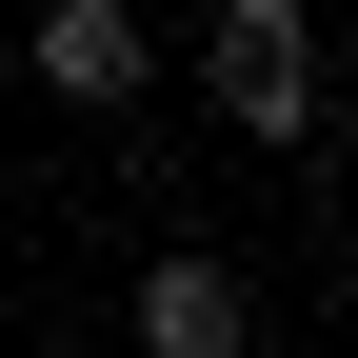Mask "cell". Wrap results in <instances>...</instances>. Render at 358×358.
<instances>
[{
	"label": "cell",
	"mask_w": 358,
	"mask_h": 358,
	"mask_svg": "<svg viewBox=\"0 0 358 358\" xmlns=\"http://www.w3.org/2000/svg\"><path fill=\"white\" fill-rule=\"evenodd\" d=\"M199 80H219V120H239V140H319V20H299V0H219Z\"/></svg>",
	"instance_id": "1"
},
{
	"label": "cell",
	"mask_w": 358,
	"mask_h": 358,
	"mask_svg": "<svg viewBox=\"0 0 358 358\" xmlns=\"http://www.w3.org/2000/svg\"><path fill=\"white\" fill-rule=\"evenodd\" d=\"M120 358H259L239 259H140V338H120Z\"/></svg>",
	"instance_id": "2"
},
{
	"label": "cell",
	"mask_w": 358,
	"mask_h": 358,
	"mask_svg": "<svg viewBox=\"0 0 358 358\" xmlns=\"http://www.w3.org/2000/svg\"><path fill=\"white\" fill-rule=\"evenodd\" d=\"M40 80L60 100H140V0H40Z\"/></svg>",
	"instance_id": "3"
},
{
	"label": "cell",
	"mask_w": 358,
	"mask_h": 358,
	"mask_svg": "<svg viewBox=\"0 0 358 358\" xmlns=\"http://www.w3.org/2000/svg\"><path fill=\"white\" fill-rule=\"evenodd\" d=\"M100 358H120V338H100Z\"/></svg>",
	"instance_id": "4"
}]
</instances>
